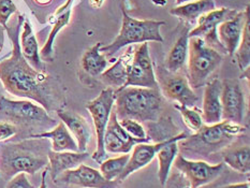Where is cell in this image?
I'll return each mask as SVG.
<instances>
[{
	"instance_id": "cell-1",
	"label": "cell",
	"mask_w": 250,
	"mask_h": 188,
	"mask_svg": "<svg viewBox=\"0 0 250 188\" xmlns=\"http://www.w3.org/2000/svg\"><path fill=\"white\" fill-rule=\"evenodd\" d=\"M24 21V15L20 14L18 25L14 28L5 29L13 48L0 62V81L11 95L34 100L47 112L58 110L61 95L55 82L45 71H38L32 68L21 55L20 31Z\"/></svg>"
},
{
	"instance_id": "cell-2",
	"label": "cell",
	"mask_w": 250,
	"mask_h": 188,
	"mask_svg": "<svg viewBox=\"0 0 250 188\" xmlns=\"http://www.w3.org/2000/svg\"><path fill=\"white\" fill-rule=\"evenodd\" d=\"M114 95L113 111L118 120L130 118L140 123L158 122L164 111L160 89L128 86L114 89Z\"/></svg>"
},
{
	"instance_id": "cell-3",
	"label": "cell",
	"mask_w": 250,
	"mask_h": 188,
	"mask_svg": "<svg viewBox=\"0 0 250 188\" xmlns=\"http://www.w3.org/2000/svg\"><path fill=\"white\" fill-rule=\"evenodd\" d=\"M44 139L26 140L16 144H5L0 149V173L12 177L24 172L26 174H35L48 165L47 152L45 150Z\"/></svg>"
},
{
	"instance_id": "cell-4",
	"label": "cell",
	"mask_w": 250,
	"mask_h": 188,
	"mask_svg": "<svg viewBox=\"0 0 250 188\" xmlns=\"http://www.w3.org/2000/svg\"><path fill=\"white\" fill-rule=\"evenodd\" d=\"M245 130L243 125L229 121H221L213 125L204 124L199 131L179 142H182L183 152L206 156L225 148Z\"/></svg>"
},
{
	"instance_id": "cell-5",
	"label": "cell",
	"mask_w": 250,
	"mask_h": 188,
	"mask_svg": "<svg viewBox=\"0 0 250 188\" xmlns=\"http://www.w3.org/2000/svg\"><path fill=\"white\" fill-rule=\"evenodd\" d=\"M123 23L118 36L108 45H102L100 51L107 57H113L115 54L131 44H141L144 42H164L161 36V26L166 25L164 21L137 20L131 18L124 7H122Z\"/></svg>"
},
{
	"instance_id": "cell-6",
	"label": "cell",
	"mask_w": 250,
	"mask_h": 188,
	"mask_svg": "<svg viewBox=\"0 0 250 188\" xmlns=\"http://www.w3.org/2000/svg\"><path fill=\"white\" fill-rule=\"evenodd\" d=\"M222 63L221 54L208 46L202 38L191 37L188 41V82L190 87H202Z\"/></svg>"
},
{
	"instance_id": "cell-7",
	"label": "cell",
	"mask_w": 250,
	"mask_h": 188,
	"mask_svg": "<svg viewBox=\"0 0 250 188\" xmlns=\"http://www.w3.org/2000/svg\"><path fill=\"white\" fill-rule=\"evenodd\" d=\"M0 121L14 124L18 127L52 128L56 122L48 115L47 111L40 104L28 100H11L0 98Z\"/></svg>"
},
{
	"instance_id": "cell-8",
	"label": "cell",
	"mask_w": 250,
	"mask_h": 188,
	"mask_svg": "<svg viewBox=\"0 0 250 188\" xmlns=\"http://www.w3.org/2000/svg\"><path fill=\"white\" fill-rule=\"evenodd\" d=\"M114 102H115V95H114V88L107 87L103 89L97 98L89 101L86 104V109L89 111L94 123L96 136H97V147L91 155V158L96 163L101 164L106 158V152L103 144L104 133L108 120H110L111 112L113 110Z\"/></svg>"
},
{
	"instance_id": "cell-9",
	"label": "cell",
	"mask_w": 250,
	"mask_h": 188,
	"mask_svg": "<svg viewBox=\"0 0 250 188\" xmlns=\"http://www.w3.org/2000/svg\"><path fill=\"white\" fill-rule=\"evenodd\" d=\"M128 86L159 89L158 80L149 55L148 42L141 43L135 47L133 56L129 59L127 64V81L124 87Z\"/></svg>"
},
{
	"instance_id": "cell-10",
	"label": "cell",
	"mask_w": 250,
	"mask_h": 188,
	"mask_svg": "<svg viewBox=\"0 0 250 188\" xmlns=\"http://www.w3.org/2000/svg\"><path fill=\"white\" fill-rule=\"evenodd\" d=\"M175 169L187 177L192 188H200L213 183L222 174L226 165L224 163L209 165L203 160H191L178 154L174 159Z\"/></svg>"
},
{
	"instance_id": "cell-11",
	"label": "cell",
	"mask_w": 250,
	"mask_h": 188,
	"mask_svg": "<svg viewBox=\"0 0 250 188\" xmlns=\"http://www.w3.org/2000/svg\"><path fill=\"white\" fill-rule=\"evenodd\" d=\"M237 14V11L228 9V8H220L215 9L210 12L201 15L198 19V25L193 29L189 31V38L191 37H200L202 38L204 42L208 46L215 48L218 52L225 51L224 46L218 39L217 35V28L220 24L226 21L232 20Z\"/></svg>"
},
{
	"instance_id": "cell-12",
	"label": "cell",
	"mask_w": 250,
	"mask_h": 188,
	"mask_svg": "<svg viewBox=\"0 0 250 188\" xmlns=\"http://www.w3.org/2000/svg\"><path fill=\"white\" fill-rule=\"evenodd\" d=\"M159 89L166 98L178 102L181 105L192 107L199 101V97L190 87L188 79L183 74L168 71L159 72Z\"/></svg>"
},
{
	"instance_id": "cell-13",
	"label": "cell",
	"mask_w": 250,
	"mask_h": 188,
	"mask_svg": "<svg viewBox=\"0 0 250 188\" xmlns=\"http://www.w3.org/2000/svg\"><path fill=\"white\" fill-rule=\"evenodd\" d=\"M222 120L243 125L245 118L246 101L241 84L235 80H224L221 82Z\"/></svg>"
},
{
	"instance_id": "cell-14",
	"label": "cell",
	"mask_w": 250,
	"mask_h": 188,
	"mask_svg": "<svg viewBox=\"0 0 250 188\" xmlns=\"http://www.w3.org/2000/svg\"><path fill=\"white\" fill-rule=\"evenodd\" d=\"M54 183L58 185L66 184L83 188H117L119 186L117 182L105 180L100 171L84 164H81L74 169L62 172L56 177Z\"/></svg>"
},
{
	"instance_id": "cell-15",
	"label": "cell",
	"mask_w": 250,
	"mask_h": 188,
	"mask_svg": "<svg viewBox=\"0 0 250 188\" xmlns=\"http://www.w3.org/2000/svg\"><path fill=\"white\" fill-rule=\"evenodd\" d=\"M138 143H148V141L130 136L121 126L116 113L112 110L103 139L105 152L110 154H128Z\"/></svg>"
},
{
	"instance_id": "cell-16",
	"label": "cell",
	"mask_w": 250,
	"mask_h": 188,
	"mask_svg": "<svg viewBox=\"0 0 250 188\" xmlns=\"http://www.w3.org/2000/svg\"><path fill=\"white\" fill-rule=\"evenodd\" d=\"M249 20V7L244 11L237 12L232 20L226 21L218 26L217 35L228 55L233 56L240 44L244 26Z\"/></svg>"
},
{
	"instance_id": "cell-17",
	"label": "cell",
	"mask_w": 250,
	"mask_h": 188,
	"mask_svg": "<svg viewBox=\"0 0 250 188\" xmlns=\"http://www.w3.org/2000/svg\"><path fill=\"white\" fill-rule=\"evenodd\" d=\"M171 138H167V140H164V141H159L154 144L148 143H138L137 145L133 146L132 154H130V158L128 160V164L126 166V168L124 169L122 172V174L118 176V179L116 182L119 185L122 183L129 177L131 174H133L134 172H137L138 170L144 168L145 166H147L150 164L153 159L156 157L157 153L159 152V149L165 146V145L170 141Z\"/></svg>"
},
{
	"instance_id": "cell-18",
	"label": "cell",
	"mask_w": 250,
	"mask_h": 188,
	"mask_svg": "<svg viewBox=\"0 0 250 188\" xmlns=\"http://www.w3.org/2000/svg\"><path fill=\"white\" fill-rule=\"evenodd\" d=\"M221 89V81L218 79H213L205 84L202 111H201V116L205 125H213L222 121Z\"/></svg>"
},
{
	"instance_id": "cell-19",
	"label": "cell",
	"mask_w": 250,
	"mask_h": 188,
	"mask_svg": "<svg viewBox=\"0 0 250 188\" xmlns=\"http://www.w3.org/2000/svg\"><path fill=\"white\" fill-rule=\"evenodd\" d=\"M58 117L67 126L78 144L79 152L84 153L88 147V144L92 138L91 127L86 121V118L75 112L66 111L62 109L56 110Z\"/></svg>"
},
{
	"instance_id": "cell-20",
	"label": "cell",
	"mask_w": 250,
	"mask_h": 188,
	"mask_svg": "<svg viewBox=\"0 0 250 188\" xmlns=\"http://www.w3.org/2000/svg\"><path fill=\"white\" fill-rule=\"evenodd\" d=\"M224 164L242 174H248L250 171V147L241 140L232 142L219 150Z\"/></svg>"
},
{
	"instance_id": "cell-21",
	"label": "cell",
	"mask_w": 250,
	"mask_h": 188,
	"mask_svg": "<svg viewBox=\"0 0 250 188\" xmlns=\"http://www.w3.org/2000/svg\"><path fill=\"white\" fill-rule=\"evenodd\" d=\"M89 157L87 152H54L50 149L47 153L48 158V171L51 173L53 181L56 180L58 175L67 170L77 168L81 164Z\"/></svg>"
},
{
	"instance_id": "cell-22",
	"label": "cell",
	"mask_w": 250,
	"mask_h": 188,
	"mask_svg": "<svg viewBox=\"0 0 250 188\" xmlns=\"http://www.w3.org/2000/svg\"><path fill=\"white\" fill-rule=\"evenodd\" d=\"M30 138L51 140L54 152H79L77 141L62 122L58 123L50 131L30 134Z\"/></svg>"
},
{
	"instance_id": "cell-23",
	"label": "cell",
	"mask_w": 250,
	"mask_h": 188,
	"mask_svg": "<svg viewBox=\"0 0 250 188\" xmlns=\"http://www.w3.org/2000/svg\"><path fill=\"white\" fill-rule=\"evenodd\" d=\"M21 55L24 56L32 68L38 71H45V66L40 57L39 45H38L37 38L32 31V27L27 20L21 25V34L20 41Z\"/></svg>"
},
{
	"instance_id": "cell-24",
	"label": "cell",
	"mask_w": 250,
	"mask_h": 188,
	"mask_svg": "<svg viewBox=\"0 0 250 188\" xmlns=\"http://www.w3.org/2000/svg\"><path fill=\"white\" fill-rule=\"evenodd\" d=\"M188 137L187 132H181L176 134V136L171 137L170 141H168L165 146H162L159 152L157 153V158H158V177L160 181V184L164 186L168 177V174L171 172V167L173 165L174 159L179 153V145L178 142L185 140Z\"/></svg>"
},
{
	"instance_id": "cell-25",
	"label": "cell",
	"mask_w": 250,
	"mask_h": 188,
	"mask_svg": "<svg viewBox=\"0 0 250 188\" xmlns=\"http://www.w3.org/2000/svg\"><path fill=\"white\" fill-rule=\"evenodd\" d=\"M73 0H67L62 8H59L53 16L52 21V30L48 35L45 44L43 45L40 51V57L43 59H50L53 55V44L55 41V38L63 27H66L71 18V9H72Z\"/></svg>"
},
{
	"instance_id": "cell-26",
	"label": "cell",
	"mask_w": 250,
	"mask_h": 188,
	"mask_svg": "<svg viewBox=\"0 0 250 188\" xmlns=\"http://www.w3.org/2000/svg\"><path fill=\"white\" fill-rule=\"evenodd\" d=\"M189 26L183 30L175 44L168 52L166 63V70L171 73H178L185 67L188 57V41H189Z\"/></svg>"
},
{
	"instance_id": "cell-27",
	"label": "cell",
	"mask_w": 250,
	"mask_h": 188,
	"mask_svg": "<svg viewBox=\"0 0 250 188\" xmlns=\"http://www.w3.org/2000/svg\"><path fill=\"white\" fill-rule=\"evenodd\" d=\"M216 9L214 0H194L184 3L170 10V13L189 24H193L201 15L210 12Z\"/></svg>"
},
{
	"instance_id": "cell-28",
	"label": "cell",
	"mask_w": 250,
	"mask_h": 188,
	"mask_svg": "<svg viewBox=\"0 0 250 188\" xmlns=\"http://www.w3.org/2000/svg\"><path fill=\"white\" fill-rule=\"evenodd\" d=\"M103 44L101 42L96 43L87 50L82 57L81 64L84 71L92 75V77H98L101 75V73L104 71L107 66V62L105 56L101 53L100 48Z\"/></svg>"
},
{
	"instance_id": "cell-29",
	"label": "cell",
	"mask_w": 250,
	"mask_h": 188,
	"mask_svg": "<svg viewBox=\"0 0 250 188\" xmlns=\"http://www.w3.org/2000/svg\"><path fill=\"white\" fill-rule=\"evenodd\" d=\"M127 55L122 56L117 59V62L113 64L111 68L105 69L101 73V80L106 85L110 86L111 88L117 89L124 87L125 83L127 81V64L128 61H126Z\"/></svg>"
},
{
	"instance_id": "cell-30",
	"label": "cell",
	"mask_w": 250,
	"mask_h": 188,
	"mask_svg": "<svg viewBox=\"0 0 250 188\" xmlns=\"http://www.w3.org/2000/svg\"><path fill=\"white\" fill-rule=\"evenodd\" d=\"M130 154H123L118 157L103 160L100 164V173L107 181H115L126 168Z\"/></svg>"
},
{
	"instance_id": "cell-31",
	"label": "cell",
	"mask_w": 250,
	"mask_h": 188,
	"mask_svg": "<svg viewBox=\"0 0 250 188\" xmlns=\"http://www.w3.org/2000/svg\"><path fill=\"white\" fill-rule=\"evenodd\" d=\"M249 20L246 21L244 26L242 38L238 44L234 55L237 61V66L242 71H245L246 69H249L250 64V29H249Z\"/></svg>"
},
{
	"instance_id": "cell-32",
	"label": "cell",
	"mask_w": 250,
	"mask_h": 188,
	"mask_svg": "<svg viewBox=\"0 0 250 188\" xmlns=\"http://www.w3.org/2000/svg\"><path fill=\"white\" fill-rule=\"evenodd\" d=\"M174 107L181 113L185 124H186V126L191 131L197 132L200 130L201 127L204 125L202 116H201V111L195 106L189 107L181 104H175Z\"/></svg>"
},
{
	"instance_id": "cell-33",
	"label": "cell",
	"mask_w": 250,
	"mask_h": 188,
	"mask_svg": "<svg viewBox=\"0 0 250 188\" xmlns=\"http://www.w3.org/2000/svg\"><path fill=\"white\" fill-rule=\"evenodd\" d=\"M121 126L126 130L130 136L135 139H142L146 141L150 142L151 138L146 133L144 127L141 125V123L134 120H130V118H123V120H118Z\"/></svg>"
},
{
	"instance_id": "cell-34",
	"label": "cell",
	"mask_w": 250,
	"mask_h": 188,
	"mask_svg": "<svg viewBox=\"0 0 250 188\" xmlns=\"http://www.w3.org/2000/svg\"><path fill=\"white\" fill-rule=\"evenodd\" d=\"M164 187L165 188H192L191 185H190L189 181L187 180V177L178 170L168 174V177Z\"/></svg>"
},
{
	"instance_id": "cell-35",
	"label": "cell",
	"mask_w": 250,
	"mask_h": 188,
	"mask_svg": "<svg viewBox=\"0 0 250 188\" xmlns=\"http://www.w3.org/2000/svg\"><path fill=\"white\" fill-rule=\"evenodd\" d=\"M16 11L18 8L12 0H0V25L4 29L8 28V21Z\"/></svg>"
},
{
	"instance_id": "cell-36",
	"label": "cell",
	"mask_w": 250,
	"mask_h": 188,
	"mask_svg": "<svg viewBox=\"0 0 250 188\" xmlns=\"http://www.w3.org/2000/svg\"><path fill=\"white\" fill-rule=\"evenodd\" d=\"M5 188H36L31 184L30 181L27 177V174L24 172L15 174L12 179L9 181V183L5 186Z\"/></svg>"
},
{
	"instance_id": "cell-37",
	"label": "cell",
	"mask_w": 250,
	"mask_h": 188,
	"mask_svg": "<svg viewBox=\"0 0 250 188\" xmlns=\"http://www.w3.org/2000/svg\"><path fill=\"white\" fill-rule=\"evenodd\" d=\"M18 134V127L14 124L0 121V142L8 141Z\"/></svg>"
},
{
	"instance_id": "cell-38",
	"label": "cell",
	"mask_w": 250,
	"mask_h": 188,
	"mask_svg": "<svg viewBox=\"0 0 250 188\" xmlns=\"http://www.w3.org/2000/svg\"><path fill=\"white\" fill-rule=\"evenodd\" d=\"M221 188H250V183L249 182H244V183H237V184H230L226 185Z\"/></svg>"
},
{
	"instance_id": "cell-39",
	"label": "cell",
	"mask_w": 250,
	"mask_h": 188,
	"mask_svg": "<svg viewBox=\"0 0 250 188\" xmlns=\"http://www.w3.org/2000/svg\"><path fill=\"white\" fill-rule=\"evenodd\" d=\"M47 172L48 169L45 168L44 171L42 172V175H41V184L39 188H47V183H46V175H47Z\"/></svg>"
},
{
	"instance_id": "cell-40",
	"label": "cell",
	"mask_w": 250,
	"mask_h": 188,
	"mask_svg": "<svg viewBox=\"0 0 250 188\" xmlns=\"http://www.w3.org/2000/svg\"><path fill=\"white\" fill-rule=\"evenodd\" d=\"M34 1L39 5H46L48 3H51L52 0H34Z\"/></svg>"
},
{
	"instance_id": "cell-41",
	"label": "cell",
	"mask_w": 250,
	"mask_h": 188,
	"mask_svg": "<svg viewBox=\"0 0 250 188\" xmlns=\"http://www.w3.org/2000/svg\"><path fill=\"white\" fill-rule=\"evenodd\" d=\"M191 1H194V0H175V2L177 5H181V4H184V3H188V2H191Z\"/></svg>"
},
{
	"instance_id": "cell-42",
	"label": "cell",
	"mask_w": 250,
	"mask_h": 188,
	"mask_svg": "<svg viewBox=\"0 0 250 188\" xmlns=\"http://www.w3.org/2000/svg\"><path fill=\"white\" fill-rule=\"evenodd\" d=\"M69 188H83V187H78V186H69Z\"/></svg>"
},
{
	"instance_id": "cell-43",
	"label": "cell",
	"mask_w": 250,
	"mask_h": 188,
	"mask_svg": "<svg viewBox=\"0 0 250 188\" xmlns=\"http://www.w3.org/2000/svg\"><path fill=\"white\" fill-rule=\"evenodd\" d=\"M1 50H2V45L0 46V54H1Z\"/></svg>"
},
{
	"instance_id": "cell-44",
	"label": "cell",
	"mask_w": 250,
	"mask_h": 188,
	"mask_svg": "<svg viewBox=\"0 0 250 188\" xmlns=\"http://www.w3.org/2000/svg\"><path fill=\"white\" fill-rule=\"evenodd\" d=\"M3 57H4V56H3ZM3 57H2V58H0V62H1V61H2V59H3Z\"/></svg>"
},
{
	"instance_id": "cell-45",
	"label": "cell",
	"mask_w": 250,
	"mask_h": 188,
	"mask_svg": "<svg viewBox=\"0 0 250 188\" xmlns=\"http://www.w3.org/2000/svg\"><path fill=\"white\" fill-rule=\"evenodd\" d=\"M0 177H1V173H0Z\"/></svg>"
}]
</instances>
